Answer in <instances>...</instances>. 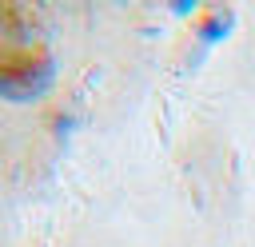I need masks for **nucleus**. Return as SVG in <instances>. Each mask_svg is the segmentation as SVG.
<instances>
[{
	"mask_svg": "<svg viewBox=\"0 0 255 247\" xmlns=\"http://www.w3.org/2000/svg\"><path fill=\"white\" fill-rule=\"evenodd\" d=\"M52 80V52L40 24L20 4H0V96L32 100Z\"/></svg>",
	"mask_w": 255,
	"mask_h": 247,
	"instance_id": "f257e3e1",
	"label": "nucleus"
}]
</instances>
